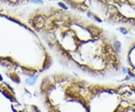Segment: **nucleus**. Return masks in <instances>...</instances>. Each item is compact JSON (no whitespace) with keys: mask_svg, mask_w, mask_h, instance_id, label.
Listing matches in <instances>:
<instances>
[{"mask_svg":"<svg viewBox=\"0 0 135 112\" xmlns=\"http://www.w3.org/2000/svg\"><path fill=\"white\" fill-rule=\"evenodd\" d=\"M27 24L56 50L86 61H116V49L104 29L82 13L59 5L34 8Z\"/></svg>","mask_w":135,"mask_h":112,"instance_id":"obj_1","label":"nucleus"},{"mask_svg":"<svg viewBox=\"0 0 135 112\" xmlns=\"http://www.w3.org/2000/svg\"><path fill=\"white\" fill-rule=\"evenodd\" d=\"M89 8L109 23L135 25V0H89Z\"/></svg>","mask_w":135,"mask_h":112,"instance_id":"obj_2","label":"nucleus"},{"mask_svg":"<svg viewBox=\"0 0 135 112\" xmlns=\"http://www.w3.org/2000/svg\"><path fill=\"white\" fill-rule=\"evenodd\" d=\"M64 5L77 12L86 14L89 12V0H61Z\"/></svg>","mask_w":135,"mask_h":112,"instance_id":"obj_3","label":"nucleus"},{"mask_svg":"<svg viewBox=\"0 0 135 112\" xmlns=\"http://www.w3.org/2000/svg\"><path fill=\"white\" fill-rule=\"evenodd\" d=\"M40 0H0V5L11 8L23 7L31 3H35Z\"/></svg>","mask_w":135,"mask_h":112,"instance_id":"obj_4","label":"nucleus"}]
</instances>
